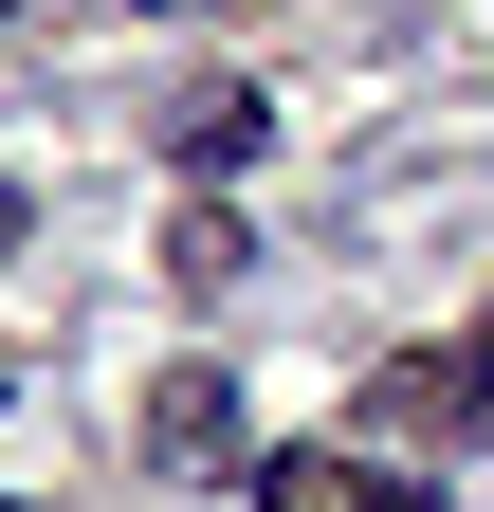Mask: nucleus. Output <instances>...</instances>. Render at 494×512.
Instances as JSON below:
<instances>
[{"mask_svg": "<svg viewBox=\"0 0 494 512\" xmlns=\"http://www.w3.org/2000/svg\"><path fill=\"white\" fill-rule=\"evenodd\" d=\"M147 458H165V476H238V384H220V366H165V384H147Z\"/></svg>", "mask_w": 494, "mask_h": 512, "instance_id": "f257e3e1", "label": "nucleus"}, {"mask_svg": "<svg viewBox=\"0 0 494 512\" xmlns=\"http://www.w3.org/2000/svg\"><path fill=\"white\" fill-rule=\"evenodd\" d=\"M165 147L202 165V183H238V165L275 147V110H257V92H183V110H165Z\"/></svg>", "mask_w": 494, "mask_h": 512, "instance_id": "f03ea898", "label": "nucleus"}, {"mask_svg": "<svg viewBox=\"0 0 494 512\" xmlns=\"http://www.w3.org/2000/svg\"><path fill=\"white\" fill-rule=\"evenodd\" d=\"M257 512H403V494L348 476V458H257Z\"/></svg>", "mask_w": 494, "mask_h": 512, "instance_id": "7ed1b4c3", "label": "nucleus"}, {"mask_svg": "<svg viewBox=\"0 0 494 512\" xmlns=\"http://www.w3.org/2000/svg\"><path fill=\"white\" fill-rule=\"evenodd\" d=\"M165 275H183V293H238V275H257V238H238V220H165Z\"/></svg>", "mask_w": 494, "mask_h": 512, "instance_id": "20e7f679", "label": "nucleus"}, {"mask_svg": "<svg viewBox=\"0 0 494 512\" xmlns=\"http://www.w3.org/2000/svg\"><path fill=\"white\" fill-rule=\"evenodd\" d=\"M458 403H476V421H494V330H476V366H458Z\"/></svg>", "mask_w": 494, "mask_h": 512, "instance_id": "39448f33", "label": "nucleus"}, {"mask_svg": "<svg viewBox=\"0 0 494 512\" xmlns=\"http://www.w3.org/2000/svg\"><path fill=\"white\" fill-rule=\"evenodd\" d=\"M0 256H19V183H0Z\"/></svg>", "mask_w": 494, "mask_h": 512, "instance_id": "423d86ee", "label": "nucleus"}, {"mask_svg": "<svg viewBox=\"0 0 494 512\" xmlns=\"http://www.w3.org/2000/svg\"><path fill=\"white\" fill-rule=\"evenodd\" d=\"M0 19H19V0H0Z\"/></svg>", "mask_w": 494, "mask_h": 512, "instance_id": "0eeeda50", "label": "nucleus"}, {"mask_svg": "<svg viewBox=\"0 0 494 512\" xmlns=\"http://www.w3.org/2000/svg\"><path fill=\"white\" fill-rule=\"evenodd\" d=\"M147 19H165V0H147Z\"/></svg>", "mask_w": 494, "mask_h": 512, "instance_id": "6e6552de", "label": "nucleus"}]
</instances>
